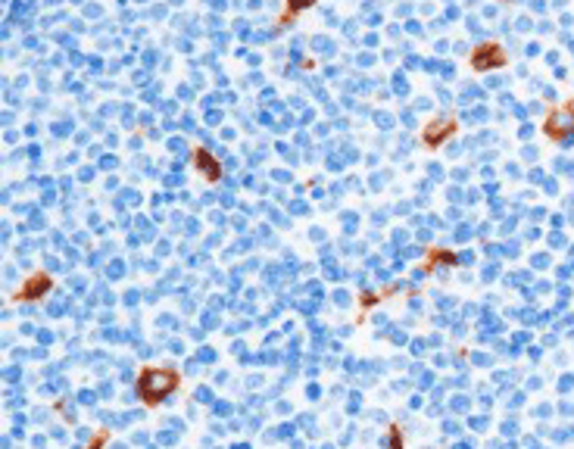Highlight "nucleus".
<instances>
[{"label": "nucleus", "mask_w": 574, "mask_h": 449, "mask_svg": "<svg viewBox=\"0 0 574 449\" xmlns=\"http://www.w3.org/2000/svg\"><path fill=\"white\" fill-rule=\"evenodd\" d=\"M172 384H175V377L172 375L153 372V377H144V381H140V390H144V397H153V403H156V397H162Z\"/></svg>", "instance_id": "1"}]
</instances>
